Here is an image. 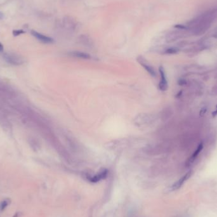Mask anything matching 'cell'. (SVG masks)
Masks as SVG:
<instances>
[{
    "instance_id": "5",
    "label": "cell",
    "mask_w": 217,
    "mask_h": 217,
    "mask_svg": "<svg viewBox=\"0 0 217 217\" xmlns=\"http://www.w3.org/2000/svg\"><path fill=\"white\" fill-rule=\"evenodd\" d=\"M191 173H192V172L191 171H189L187 173H185L182 177H181L177 182H176L172 187H171V190L172 191H174V190H178L181 187H182V185L184 184V182H185V181L189 178V177H190L191 175Z\"/></svg>"
},
{
    "instance_id": "12",
    "label": "cell",
    "mask_w": 217,
    "mask_h": 217,
    "mask_svg": "<svg viewBox=\"0 0 217 217\" xmlns=\"http://www.w3.org/2000/svg\"><path fill=\"white\" fill-rule=\"evenodd\" d=\"M26 32L23 31L22 29H15L13 31V35L14 36H18L22 34H25Z\"/></svg>"
},
{
    "instance_id": "13",
    "label": "cell",
    "mask_w": 217,
    "mask_h": 217,
    "mask_svg": "<svg viewBox=\"0 0 217 217\" xmlns=\"http://www.w3.org/2000/svg\"><path fill=\"white\" fill-rule=\"evenodd\" d=\"M177 52H178V50L176 49V48H170L166 50L165 53H168V54H174V53H176Z\"/></svg>"
},
{
    "instance_id": "9",
    "label": "cell",
    "mask_w": 217,
    "mask_h": 217,
    "mask_svg": "<svg viewBox=\"0 0 217 217\" xmlns=\"http://www.w3.org/2000/svg\"><path fill=\"white\" fill-rule=\"evenodd\" d=\"M69 55L72 57L79 58H82V59H90L91 58V56L88 53H87L85 52H79V51L71 52L69 53Z\"/></svg>"
},
{
    "instance_id": "2",
    "label": "cell",
    "mask_w": 217,
    "mask_h": 217,
    "mask_svg": "<svg viewBox=\"0 0 217 217\" xmlns=\"http://www.w3.org/2000/svg\"><path fill=\"white\" fill-rule=\"evenodd\" d=\"M137 62L146 70L148 73L152 77L156 76V72L153 67L149 63L147 60L142 56H138L137 58Z\"/></svg>"
},
{
    "instance_id": "15",
    "label": "cell",
    "mask_w": 217,
    "mask_h": 217,
    "mask_svg": "<svg viewBox=\"0 0 217 217\" xmlns=\"http://www.w3.org/2000/svg\"><path fill=\"white\" fill-rule=\"evenodd\" d=\"M4 50V47H3V45L0 43V52H2Z\"/></svg>"
},
{
    "instance_id": "1",
    "label": "cell",
    "mask_w": 217,
    "mask_h": 217,
    "mask_svg": "<svg viewBox=\"0 0 217 217\" xmlns=\"http://www.w3.org/2000/svg\"><path fill=\"white\" fill-rule=\"evenodd\" d=\"M3 57L7 63L14 66H20L24 62L23 58L17 54L6 53L4 54Z\"/></svg>"
},
{
    "instance_id": "4",
    "label": "cell",
    "mask_w": 217,
    "mask_h": 217,
    "mask_svg": "<svg viewBox=\"0 0 217 217\" xmlns=\"http://www.w3.org/2000/svg\"><path fill=\"white\" fill-rule=\"evenodd\" d=\"M31 34L34 36V37H35L36 39H37L38 41H41L43 43L50 44V43H53L54 41L53 39L49 37V36H45L41 33H40L37 31H34V30L31 31Z\"/></svg>"
},
{
    "instance_id": "16",
    "label": "cell",
    "mask_w": 217,
    "mask_h": 217,
    "mask_svg": "<svg viewBox=\"0 0 217 217\" xmlns=\"http://www.w3.org/2000/svg\"><path fill=\"white\" fill-rule=\"evenodd\" d=\"M4 18V15L2 12L0 11V19H3Z\"/></svg>"
},
{
    "instance_id": "10",
    "label": "cell",
    "mask_w": 217,
    "mask_h": 217,
    "mask_svg": "<svg viewBox=\"0 0 217 217\" xmlns=\"http://www.w3.org/2000/svg\"><path fill=\"white\" fill-rule=\"evenodd\" d=\"M202 148H203V145H202V143H201V144L199 145V147L197 148L196 151L194 152V153L192 154V155L191 156V158L189 159V164H190V163H193V161H194L196 160V157L199 155V154L200 153V152L201 151V150L202 149Z\"/></svg>"
},
{
    "instance_id": "8",
    "label": "cell",
    "mask_w": 217,
    "mask_h": 217,
    "mask_svg": "<svg viewBox=\"0 0 217 217\" xmlns=\"http://www.w3.org/2000/svg\"><path fill=\"white\" fill-rule=\"evenodd\" d=\"M80 43L84 46L87 47H91L93 46V41L89 36L86 34H81L79 37Z\"/></svg>"
},
{
    "instance_id": "3",
    "label": "cell",
    "mask_w": 217,
    "mask_h": 217,
    "mask_svg": "<svg viewBox=\"0 0 217 217\" xmlns=\"http://www.w3.org/2000/svg\"><path fill=\"white\" fill-rule=\"evenodd\" d=\"M63 24L67 30L70 31H74L78 26L77 21L70 16H66L64 18Z\"/></svg>"
},
{
    "instance_id": "17",
    "label": "cell",
    "mask_w": 217,
    "mask_h": 217,
    "mask_svg": "<svg viewBox=\"0 0 217 217\" xmlns=\"http://www.w3.org/2000/svg\"><path fill=\"white\" fill-rule=\"evenodd\" d=\"M19 216H20V214H19V213H15V215L13 216V217H19Z\"/></svg>"
},
{
    "instance_id": "6",
    "label": "cell",
    "mask_w": 217,
    "mask_h": 217,
    "mask_svg": "<svg viewBox=\"0 0 217 217\" xmlns=\"http://www.w3.org/2000/svg\"><path fill=\"white\" fill-rule=\"evenodd\" d=\"M160 72L161 75V81L159 84V88L161 91H166L168 88V82L166 78L164 70L161 66L160 67Z\"/></svg>"
},
{
    "instance_id": "11",
    "label": "cell",
    "mask_w": 217,
    "mask_h": 217,
    "mask_svg": "<svg viewBox=\"0 0 217 217\" xmlns=\"http://www.w3.org/2000/svg\"><path fill=\"white\" fill-rule=\"evenodd\" d=\"M10 203V200L9 199H6L3 201H2L1 203H0V210L2 211H4L8 206V204Z\"/></svg>"
},
{
    "instance_id": "7",
    "label": "cell",
    "mask_w": 217,
    "mask_h": 217,
    "mask_svg": "<svg viewBox=\"0 0 217 217\" xmlns=\"http://www.w3.org/2000/svg\"><path fill=\"white\" fill-rule=\"evenodd\" d=\"M107 174H108V171L107 170H103L102 171L100 172L97 174H96L95 175L90 177V181L93 183H96L98 182H100V180L106 178V177L107 176Z\"/></svg>"
},
{
    "instance_id": "14",
    "label": "cell",
    "mask_w": 217,
    "mask_h": 217,
    "mask_svg": "<svg viewBox=\"0 0 217 217\" xmlns=\"http://www.w3.org/2000/svg\"><path fill=\"white\" fill-rule=\"evenodd\" d=\"M206 108H205V107L202 108V109L201 110V112H200V115H201V116L204 115V114H205V113H206Z\"/></svg>"
}]
</instances>
